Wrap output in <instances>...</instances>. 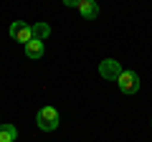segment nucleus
Returning <instances> with one entry per match:
<instances>
[{
  "instance_id": "f257e3e1",
  "label": "nucleus",
  "mask_w": 152,
  "mask_h": 142,
  "mask_svg": "<svg viewBox=\"0 0 152 142\" xmlns=\"http://www.w3.org/2000/svg\"><path fill=\"white\" fill-rule=\"evenodd\" d=\"M58 122H61V117L53 107H43L36 114V124H38V130H43V132H53L58 127Z\"/></svg>"
},
{
  "instance_id": "f03ea898",
  "label": "nucleus",
  "mask_w": 152,
  "mask_h": 142,
  "mask_svg": "<svg viewBox=\"0 0 152 142\" xmlns=\"http://www.w3.org/2000/svg\"><path fill=\"white\" fill-rule=\"evenodd\" d=\"M10 38L13 41H18V43H31L33 41V26H28V23H23V20H15V23H10Z\"/></svg>"
},
{
  "instance_id": "7ed1b4c3",
  "label": "nucleus",
  "mask_w": 152,
  "mask_h": 142,
  "mask_svg": "<svg viewBox=\"0 0 152 142\" xmlns=\"http://www.w3.org/2000/svg\"><path fill=\"white\" fill-rule=\"evenodd\" d=\"M117 84H119L122 94H137L140 91V76H137L134 71H122V76L117 79Z\"/></svg>"
},
{
  "instance_id": "20e7f679",
  "label": "nucleus",
  "mask_w": 152,
  "mask_h": 142,
  "mask_svg": "<svg viewBox=\"0 0 152 142\" xmlns=\"http://www.w3.org/2000/svg\"><path fill=\"white\" fill-rule=\"evenodd\" d=\"M122 64L119 61H114V59H104L102 64H99V74H102L107 81H117V79L122 76Z\"/></svg>"
},
{
  "instance_id": "39448f33",
  "label": "nucleus",
  "mask_w": 152,
  "mask_h": 142,
  "mask_svg": "<svg viewBox=\"0 0 152 142\" xmlns=\"http://www.w3.org/2000/svg\"><path fill=\"white\" fill-rule=\"evenodd\" d=\"M43 53H46V43H43V41L33 38L31 43H26V56H28V59L38 61V59H43Z\"/></svg>"
},
{
  "instance_id": "423d86ee",
  "label": "nucleus",
  "mask_w": 152,
  "mask_h": 142,
  "mask_svg": "<svg viewBox=\"0 0 152 142\" xmlns=\"http://www.w3.org/2000/svg\"><path fill=\"white\" fill-rule=\"evenodd\" d=\"M76 10L81 13V18H86V20H94V18L99 15V5H96V0H81V5L76 8Z\"/></svg>"
},
{
  "instance_id": "0eeeda50",
  "label": "nucleus",
  "mask_w": 152,
  "mask_h": 142,
  "mask_svg": "<svg viewBox=\"0 0 152 142\" xmlns=\"http://www.w3.org/2000/svg\"><path fill=\"white\" fill-rule=\"evenodd\" d=\"M15 140H18L15 124H0V142H15Z\"/></svg>"
},
{
  "instance_id": "6e6552de",
  "label": "nucleus",
  "mask_w": 152,
  "mask_h": 142,
  "mask_svg": "<svg viewBox=\"0 0 152 142\" xmlns=\"http://www.w3.org/2000/svg\"><path fill=\"white\" fill-rule=\"evenodd\" d=\"M48 36H51V26L48 23H33V38L46 41Z\"/></svg>"
},
{
  "instance_id": "1a4fd4ad",
  "label": "nucleus",
  "mask_w": 152,
  "mask_h": 142,
  "mask_svg": "<svg viewBox=\"0 0 152 142\" xmlns=\"http://www.w3.org/2000/svg\"><path fill=\"white\" fill-rule=\"evenodd\" d=\"M64 5L66 8H79V5H81V0H64Z\"/></svg>"
}]
</instances>
